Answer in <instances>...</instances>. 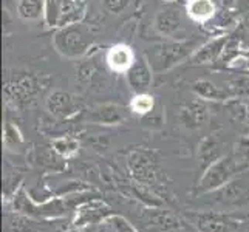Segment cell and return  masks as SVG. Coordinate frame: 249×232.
I'll use <instances>...</instances> for the list:
<instances>
[{"mask_svg":"<svg viewBox=\"0 0 249 232\" xmlns=\"http://www.w3.org/2000/svg\"><path fill=\"white\" fill-rule=\"evenodd\" d=\"M136 61V54L130 45L127 44H116L110 47L106 54V62L113 73L125 74L132 68Z\"/></svg>","mask_w":249,"mask_h":232,"instance_id":"7","label":"cell"},{"mask_svg":"<svg viewBox=\"0 0 249 232\" xmlns=\"http://www.w3.org/2000/svg\"><path fill=\"white\" fill-rule=\"evenodd\" d=\"M192 91L203 101H228L232 96L226 89L218 87L209 79H198L192 84Z\"/></svg>","mask_w":249,"mask_h":232,"instance_id":"14","label":"cell"},{"mask_svg":"<svg viewBox=\"0 0 249 232\" xmlns=\"http://www.w3.org/2000/svg\"><path fill=\"white\" fill-rule=\"evenodd\" d=\"M130 167L136 175H140L141 178L149 177L150 172H153V164L149 158L147 153L144 152H135L130 157Z\"/></svg>","mask_w":249,"mask_h":232,"instance_id":"17","label":"cell"},{"mask_svg":"<svg viewBox=\"0 0 249 232\" xmlns=\"http://www.w3.org/2000/svg\"><path fill=\"white\" fill-rule=\"evenodd\" d=\"M228 44L226 36H218L213 37L209 42H206L204 45L198 47L194 54L191 56V64L192 65H211L215 64L221 54L225 53V47Z\"/></svg>","mask_w":249,"mask_h":232,"instance_id":"8","label":"cell"},{"mask_svg":"<svg viewBox=\"0 0 249 232\" xmlns=\"http://www.w3.org/2000/svg\"><path fill=\"white\" fill-rule=\"evenodd\" d=\"M248 121H249V106H248Z\"/></svg>","mask_w":249,"mask_h":232,"instance_id":"28","label":"cell"},{"mask_svg":"<svg viewBox=\"0 0 249 232\" xmlns=\"http://www.w3.org/2000/svg\"><path fill=\"white\" fill-rule=\"evenodd\" d=\"M196 228L200 232H237L240 223L221 214H201L196 220Z\"/></svg>","mask_w":249,"mask_h":232,"instance_id":"11","label":"cell"},{"mask_svg":"<svg viewBox=\"0 0 249 232\" xmlns=\"http://www.w3.org/2000/svg\"><path fill=\"white\" fill-rule=\"evenodd\" d=\"M229 111L238 121H246L248 119V104L242 101H232L229 104Z\"/></svg>","mask_w":249,"mask_h":232,"instance_id":"23","label":"cell"},{"mask_svg":"<svg viewBox=\"0 0 249 232\" xmlns=\"http://www.w3.org/2000/svg\"><path fill=\"white\" fill-rule=\"evenodd\" d=\"M91 34L82 23L57 28L53 37V45L61 56L67 59L82 57L91 47Z\"/></svg>","mask_w":249,"mask_h":232,"instance_id":"1","label":"cell"},{"mask_svg":"<svg viewBox=\"0 0 249 232\" xmlns=\"http://www.w3.org/2000/svg\"><path fill=\"white\" fill-rule=\"evenodd\" d=\"M196 50L194 40H174L162 42L152 48V56H147L155 73L167 71L186 57H191Z\"/></svg>","mask_w":249,"mask_h":232,"instance_id":"2","label":"cell"},{"mask_svg":"<svg viewBox=\"0 0 249 232\" xmlns=\"http://www.w3.org/2000/svg\"><path fill=\"white\" fill-rule=\"evenodd\" d=\"M17 16L25 22H34L44 17V0H19Z\"/></svg>","mask_w":249,"mask_h":232,"instance_id":"15","label":"cell"},{"mask_svg":"<svg viewBox=\"0 0 249 232\" xmlns=\"http://www.w3.org/2000/svg\"><path fill=\"white\" fill-rule=\"evenodd\" d=\"M53 149L61 155V157L64 158H68V157H73V155L78 152L79 149V143L73 140V138H68V136H65V138H57L53 141Z\"/></svg>","mask_w":249,"mask_h":232,"instance_id":"19","label":"cell"},{"mask_svg":"<svg viewBox=\"0 0 249 232\" xmlns=\"http://www.w3.org/2000/svg\"><path fill=\"white\" fill-rule=\"evenodd\" d=\"M45 107L50 115L59 119H68L78 115L84 108V101L79 96L65 90H54L48 94L45 101Z\"/></svg>","mask_w":249,"mask_h":232,"instance_id":"5","label":"cell"},{"mask_svg":"<svg viewBox=\"0 0 249 232\" xmlns=\"http://www.w3.org/2000/svg\"><path fill=\"white\" fill-rule=\"evenodd\" d=\"M87 14V0H59L57 28L81 23Z\"/></svg>","mask_w":249,"mask_h":232,"instance_id":"10","label":"cell"},{"mask_svg":"<svg viewBox=\"0 0 249 232\" xmlns=\"http://www.w3.org/2000/svg\"><path fill=\"white\" fill-rule=\"evenodd\" d=\"M44 20L48 28H57L59 0H44Z\"/></svg>","mask_w":249,"mask_h":232,"instance_id":"20","label":"cell"},{"mask_svg":"<svg viewBox=\"0 0 249 232\" xmlns=\"http://www.w3.org/2000/svg\"><path fill=\"white\" fill-rule=\"evenodd\" d=\"M153 68L149 62L147 56H136V61L132 68L125 73L127 84L135 93L147 91L153 81Z\"/></svg>","mask_w":249,"mask_h":232,"instance_id":"6","label":"cell"},{"mask_svg":"<svg viewBox=\"0 0 249 232\" xmlns=\"http://www.w3.org/2000/svg\"><path fill=\"white\" fill-rule=\"evenodd\" d=\"M162 2H167V3H172V2H177V0H162Z\"/></svg>","mask_w":249,"mask_h":232,"instance_id":"26","label":"cell"},{"mask_svg":"<svg viewBox=\"0 0 249 232\" xmlns=\"http://www.w3.org/2000/svg\"><path fill=\"white\" fill-rule=\"evenodd\" d=\"M186 14L196 23H208L217 14V6L213 0H187Z\"/></svg>","mask_w":249,"mask_h":232,"instance_id":"12","label":"cell"},{"mask_svg":"<svg viewBox=\"0 0 249 232\" xmlns=\"http://www.w3.org/2000/svg\"><path fill=\"white\" fill-rule=\"evenodd\" d=\"M157 107L155 98L152 96L150 93L142 91V93H135V96L132 98L130 104H128V108H130L132 113L138 115V116H145L149 115L150 111H153V108Z\"/></svg>","mask_w":249,"mask_h":232,"instance_id":"16","label":"cell"},{"mask_svg":"<svg viewBox=\"0 0 249 232\" xmlns=\"http://www.w3.org/2000/svg\"><path fill=\"white\" fill-rule=\"evenodd\" d=\"M153 28L160 34L167 39L183 40V14L181 10L175 5H167L157 13L155 20H153Z\"/></svg>","mask_w":249,"mask_h":232,"instance_id":"4","label":"cell"},{"mask_svg":"<svg viewBox=\"0 0 249 232\" xmlns=\"http://www.w3.org/2000/svg\"><path fill=\"white\" fill-rule=\"evenodd\" d=\"M5 141H6V144H10V141H13V143H22V136H20V133L17 132V128L16 127H13V125H10L8 124L6 125V130H5Z\"/></svg>","mask_w":249,"mask_h":232,"instance_id":"25","label":"cell"},{"mask_svg":"<svg viewBox=\"0 0 249 232\" xmlns=\"http://www.w3.org/2000/svg\"><path fill=\"white\" fill-rule=\"evenodd\" d=\"M110 225L113 228V232H136V229L123 217H111Z\"/></svg>","mask_w":249,"mask_h":232,"instance_id":"24","label":"cell"},{"mask_svg":"<svg viewBox=\"0 0 249 232\" xmlns=\"http://www.w3.org/2000/svg\"><path fill=\"white\" fill-rule=\"evenodd\" d=\"M229 87L226 89L231 96H249V77L240 76L228 82Z\"/></svg>","mask_w":249,"mask_h":232,"instance_id":"21","label":"cell"},{"mask_svg":"<svg viewBox=\"0 0 249 232\" xmlns=\"http://www.w3.org/2000/svg\"><path fill=\"white\" fill-rule=\"evenodd\" d=\"M237 170V162L232 157H221L215 162L204 170L200 179V191L201 192H213L218 191L229 181H232V177Z\"/></svg>","mask_w":249,"mask_h":232,"instance_id":"3","label":"cell"},{"mask_svg":"<svg viewBox=\"0 0 249 232\" xmlns=\"http://www.w3.org/2000/svg\"><path fill=\"white\" fill-rule=\"evenodd\" d=\"M127 113L125 108L118 104H98L91 107L87 113V119L94 124H104V125H116L121 124L125 119Z\"/></svg>","mask_w":249,"mask_h":232,"instance_id":"9","label":"cell"},{"mask_svg":"<svg viewBox=\"0 0 249 232\" xmlns=\"http://www.w3.org/2000/svg\"><path fill=\"white\" fill-rule=\"evenodd\" d=\"M68 232H82L81 229H73V231H68Z\"/></svg>","mask_w":249,"mask_h":232,"instance_id":"27","label":"cell"},{"mask_svg":"<svg viewBox=\"0 0 249 232\" xmlns=\"http://www.w3.org/2000/svg\"><path fill=\"white\" fill-rule=\"evenodd\" d=\"M220 149H218V143L212 138H206L201 145H200V162H206V169H208L212 162H215L220 157Z\"/></svg>","mask_w":249,"mask_h":232,"instance_id":"18","label":"cell"},{"mask_svg":"<svg viewBox=\"0 0 249 232\" xmlns=\"http://www.w3.org/2000/svg\"><path fill=\"white\" fill-rule=\"evenodd\" d=\"M102 8L110 14H121L130 5V0H101Z\"/></svg>","mask_w":249,"mask_h":232,"instance_id":"22","label":"cell"},{"mask_svg":"<svg viewBox=\"0 0 249 232\" xmlns=\"http://www.w3.org/2000/svg\"><path fill=\"white\" fill-rule=\"evenodd\" d=\"M181 121L189 128H198L208 121V107L203 99L191 101L181 108Z\"/></svg>","mask_w":249,"mask_h":232,"instance_id":"13","label":"cell"}]
</instances>
